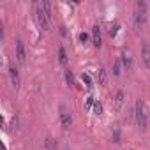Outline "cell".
Masks as SVG:
<instances>
[{"label":"cell","mask_w":150,"mask_h":150,"mask_svg":"<svg viewBox=\"0 0 150 150\" xmlns=\"http://www.w3.org/2000/svg\"><path fill=\"white\" fill-rule=\"evenodd\" d=\"M134 117H136V124L138 127H141L143 131L148 127V111H146V106L141 99L136 101V106H134Z\"/></svg>","instance_id":"cell-1"},{"label":"cell","mask_w":150,"mask_h":150,"mask_svg":"<svg viewBox=\"0 0 150 150\" xmlns=\"http://www.w3.org/2000/svg\"><path fill=\"white\" fill-rule=\"evenodd\" d=\"M132 20H134L136 30H139V28L145 25V21H146V4L143 2V0H139V2L136 4V11H134Z\"/></svg>","instance_id":"cell-2"},{"label":"cell","mask_w":150,"mask_h":150,"mask_svg":"<svg viewBox=\"0 0 150 150\" xmlns=\"http://www.w3.org/2000/svg\"><path fill=\"white\" fill-rule=\"evenodd\" d=\"M34 13H35V20H37V23H39V27H41L42 30H48V28H50L51 20H50V18H48V14L44 13V9H42L41 2H34Z\"/></svg>","instance_id":"cell-3"},{"label":"cell","mask_w":150,"mask_h":150,"mask_svg":"<svg viewBox=\"0 0 150 150\" xmlns=\"http://www.w3.org/2000/svg\"><path fill=\"white\" fill-rule=\"evenodd\" d=\"M16 60H18L21 65L27 64V50H25V44H23L21 39L16 41Z\"/></svg>","instance_id":"cell-4"},{"label":"cell","mask_w":150,"mask_h":150,"mask_svg":"<svg viewBox=\"0 0 150 150\" xmlns=\"http://www.w3.org/2000/svg\"><path fill=\"white\" fill-rule=\"evenodd\" d=\"M60 124L64 129H71V125H72V117L65 110V106H60Z\"/></svg>","instance_id":"cell-5"},{"label":"cell","mask_w":150,"mask_h":150,"mask_svg":"<svg viewBox=\"0 0 150 150\" xmlns=\"http://www.w3.org/2000/svg\"><path fill=\"white\" fill-rule=\"evenodd\" d=\"M141 62L145 69H150V44L148 42H143L141 46Z\"/></svg>","instance_id":"cell-6"},{"label":"cell","mask_w":150,"mask_h":150,"mask_svg":"<svg viewBox=\"0 0 150 150\" xmlns=\"http://www.w3.org/2000/svg\"><path fill=\"white\" fill-rule=\"evenodd\" d=\"M92 41H94V46L101 48V44H103V35H101V27H99V25H96V27L92 28Z\"/></svg>","instance_id":"cell-7"},{"label":"cell","mask_w":150,"mask_h":150,"mask_svg":"<svg viewBox=\"0 0 150 150\" xmlns=\"http://www.w3.org/2000/svg\"><path fill=\"white\" fill-rule=\"evenodd\" d=\"M9 76H11V83H13V87L18 88V87H20V72H18V69H16L14 65L9 67Z\"/></svg>","instance_id":"cell-8"},{"label":"cell","mask_w":150,"mask_h":150,"mask_svg":"<svg viewBox=\"0 0 150 150\" xmlns=\"http://www.w3.org/2000/svg\"><path fill=\"white\" fill-rule=\"evenodd\" d=\"M120 60H122V65H124L125 71H131L132 69V57H131L129 51H124L122 57H120Z\"/></svg>","instance_id":"cell-9"},{"label":"cell","mask_w":150,"mask_h":150,"mask_svg":"<svg viewBox=\"0 0 150 150\" xmlns=\"http://www.w3.org/2000/svg\"><path fill=\"white\" fill-rule=\"evenodd\" d=\"M67 60H69L67 51H65V48H64V46H60V48H58V62H60L62 65H67Z\"/></svg>","instance_id":"cell-10"},{"label":"cell","mask_w":150,"mask_h":150,"mask_svg":"<svg viewBox=\"0 0 150 150\" xmlns=\"http://www.w3.org/2000/svg\"><path fill=\"white\" fill-rule=\"evenodd\" d=\"M97 78H99V85L106 87V83H108V72H106V69H99Z\"/></svg>","instance_id":"cell-11"},{"label":"cell","mask_w":150,"mask_h":150,"mask_svg":"<svg viewBox=\"0 0 150 150\" xmlns=\"http://www.w3.org/2000/svg\"><path fill=\"white\" fill-rule=\"evenodd\" d=\"M124 101H125L124 90H118V92L115 94V106H117V108H122V106H124Z\"/></svg>","instance_id":"cell-12"},{"label":"cell","mask_w":150,"mask_h":150,"mask_svg":"<svg viewBox=\"0 0 150 150\" xmlns=\"http://www.w3.org/2000/svg\"><path fill=\"white\" fill-rule=\"evenodd\" d=\"M64 76H65V83H67L69 87H72V85H74V76H72V71H71L69 67H65Z\"/></svg>","instance_id":"cell-13"},{"label":"cell","mask_w":150,"mask_h":150,"mask_svg":"<svg viewBox=\"0 0 150 150\" xmlns=\"http://www.w3.org/2000/svg\"><path fill=\"white\" fill-rule=\"evenodd\" d=\"M120 72H122V60L117 58L115 64H113V74H115V76H120Z\"/></svg>","instance_id":"cell-14"},{"label":"cell","mask_w":150,"mask_h":150,"mask_svg":"<svg viewBox=\"0 0 150 150\" xmlns=\"http://www.w3.org/2000/svg\"><path fill=\"white\" fill-rule=\"evenodd\" d=\"M81 81H83L87 87H92V78H90V74L83 72V74H81Z\"/></svg>","instance_id":"cell-15"},{"label":"cell","mask_w":150,"mask_h":150,"mask_svg":"<svg viewBox=\"0 0 150 150\" xmlns=\"http://www.w3.org/2000/svg\"><path fill=\"white\" fill-rule=\"evenodd\" d=\"M46 148L48 150H57V141H53L51 138H48L46 139Z\"/></svg>","instance_id":"cell-16"},{"label":"cell","mask_w":150,"mask_h":150,"mask_svg":"<svg viewBox=\"0 0 150 150\" xmlns=\"http://www.w3.org/2000/svg\"><path fill=\"white\" fill-rule=\"evenodd\" d=\"M94 113H96V115H101V113H103V106H101V103H96V104H94Z\"/></svg>","instance_id":"cell-17"},{"label":"cell","mask_w":150,"mask_h":150,"mask_svg":"<svg viewBox=\"0 0 150 150\" xmlns=\"http://www.w3.org/2000/svg\"><path fill=\"white\" fill-rule=\"evenodd\" d=\"M117 32H118V25H113V27L110 28V35H111V37H115V35H117Z\"/></svg>","instance_id":"cell-18"},{"label":"cell","mask_w":150,"mask_h":150,"mask_svg":"<svg viewBox=\"0 0 150 150\" xmlns=\"http://www.w3.org/2000/svg\"><path fill=\"white\" fill-rule=\"evenodd\" d=\"M94 104H96L94 96H88V97H87V108H90V106H94Z\"/></svg>","instance_id":"cell-19"},{"label":"cell","mask_w":150,"mask_h":150,"mask_svg":"<svg viewBox=\"0 0 150 150\" xmlns=\"http://www.w3.org/2000/svg\"><path fill=\"white\" fill-rule=\"evenodd\" d=\"M80 41H81V42H87V41H88V34H87V32H81V34H80Z\"/></svg>","instance_id":"cell-20"},{"label":"cell","mask_w":150,"mask_h":150,"mask_svg":"<svg viewBox=\"0 0 150 150\" xmlns=\"http://www.w3.org/2000/svg\"><path fill=\"white\" fill-rule=\"evenodd\" d=\"M65 150H69V148H65Z\"/></svg>","instance_id":"cell-21"}]
</instances>
